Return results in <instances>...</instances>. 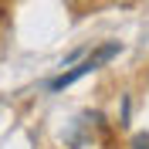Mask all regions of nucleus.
I'll use <instances>...</instances> for the list:
<instances>
[{"mask_svg":"<svg viewBox=\"0 0 149 149\" xmlns=\"http://www.w3.org/2000/svg\"><path fill=\"white\" fill-rule=\"evenodd\" d=\"M119 51H122V44H119V41H105V44H98V47H95V51H92L88 58H85V61H81L78 68H71V71H65V74H58L54 81H51V92H61V88L74 85L78 78H85V74L98 71V68H102V65H109V61H112L115 54H119Z\"/></svg>","mask_w":149,"mask_h":149,"instance_id":"1","label":"nucleus"},{"mask_svg":"<svg viewBox=\"0 0 149 149\" xmlns=\"http://www.w3.org/2000/svg\"><path fill=\"white\" fill-rule=\"evenodd\" d=\"M129 149H149V132H139V136H132V146Z\"/></svg>","mask_w":149,"mask_h":149,"instance_id":"2","label":"nucleus"}]
</instances>
